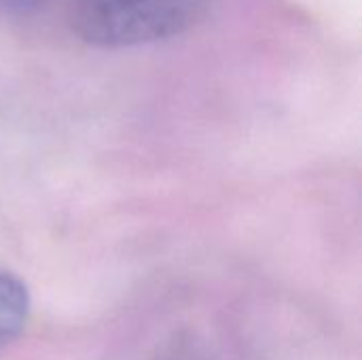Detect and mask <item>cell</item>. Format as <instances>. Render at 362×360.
Instances as JSON below:
<instances>
[{"label": "cell", "instance_id": "1", "mask_svg": "<svg viewBox=\"0 0 362 360\" xmlns=\"http://www.w3.org/2000/svg\"><path fill=\"white\" fill-rule=\"evenodd\" d=\"M212 0H74L70 25L87 45L123 49L168 40L195 25Z\"/></svg>", "mask_w": 362, "mask_h": 360}, {"label": "cell", "instance_id": "2", "mask_svg": "<svg viewBox=\"0 0 362 360\" xmlns=\"http://www.w3.org/2000/svg\"><path fill=\"white\" fill-rule=\"evenodd\" d=\"M30 291L15 274L0 269V348L13 344L30 318Z\"/></svg>", "mask_w": 362, "mask_h": 360}, {"label": "cell", "instance_id": "3", "mask_svg": "<svg viewBox=\"0 0 362 360\" xmlns=\"http://www.w3.org/2000/svg\"><path fill=\"white\" fill-rule=\"evenodd\" d=\"M47 2L49 0H0V13L25 15V13H34L36 8H40Z\"/></svg>", "mask_w": 362, "mask_h": 360}]
</instances>
